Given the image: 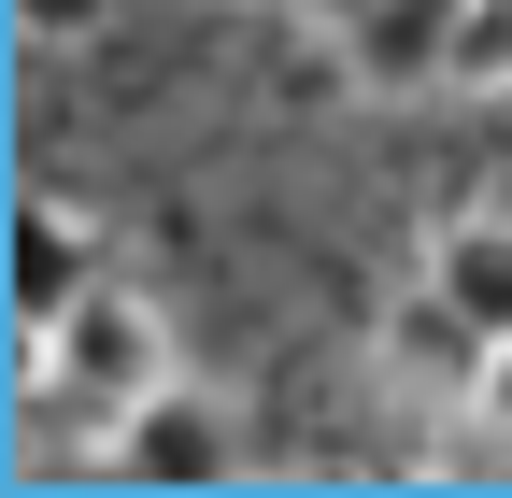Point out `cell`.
Masks as SVG:
<instances>
[{
    "instance_id": "277c9868",
    "label": "cell",
    "mask_w": 512,
    "mask_h": 498,
    "mask_svg": "<svg viewBox=\"0 0 512 498\" xmlns=\"http://www.w3.org/2000/svg\"><path fill=\"white\" fill-rule=\"evenodd\" d=\"M370 370H384V385H399V399H441V413H470V370H484V328L456 314V299H441L427 271L399 285V299H384V314H370Z\"/></svg>"
},
{
    "instance_id": "8992f818",
    "label": "cell",
    "mask_w": 512,
    "mask_h": 498,
    "mask_svg": "<svg viewBox=\"0 0 512 498\" xmlns=\"http://www.w3.org/2000/svg\"><path fill=\"white\" fill-rule=\"evenodd\" d=\"M456 314L484 328V342H512V214H441L427 228V257H413Z\"/></svg>"
},
{
    "instance_id": "5b68a950",
    "label": "cell",
    "mask_w": 512,
    "mask_h": 498,
    "mask_svg": "<svg viewBox=\"0 0 512 498\" xmlns=\"http://www.w3.org/2000/svg\"><path fill=\"white\" fill-rule=\"evenodd\" d=\"M328 57H342L356 100H441L456 86V0H370Z\"/></svg>"
},
{
    "instance_id": "30bf717a",
    "label": "cell",
    "mask_w": 512,
    "mask_h": 498,
    "mask_svg": "<svg viewBox=\"0 0 512 498\" xmlns=\"http://www.w3.org/2000/svg\"><path fill=\"white\" fill-rule=\"evenodd\" d=\"M271 15H285V29H313V43H342V29L370 15V0H271Z\"/></svg>"
},
{
    "instance_id": "9c48e42d",
    "label": "cell",
    "mask_w": 512,
    "mask_h": 498,
    "mask_svg": "<svg viewBox=\"0 0 512 498\" xmlns=\"http://www.w3.org/2000/svg\"><path fill=\"white\" fill-rule=\"evenodd\" d=\"M0 15H15V29H29V43H86V29H100V15H114V0H0Z\"/></svg>"
},
{
    "instance_id": "ba28073f",
    "label": "cell",
    "mask_w": 512,
    "mask_h": 498,
    "mask_svg": "<svg viewBox=\"0 0 512 498\" xmlns=\"http://www.w3.org/2000/svg\"><path fill=\"white\" fill-rule=\"evenodd\" d=\"M470 442L512 456V342H484V370H470Z\"/></svg>"
},
{
    "instance_id": "6da1fadb",
    "label": "cell",
    "mask_w": 512,
    "mask_h": 498,
    "mask_svg": "<svg viewBox=\"0 0 512 498\" xmlns=\"http://www.w3.org/2000/svg\"><path fill=\"white\" fill-rule=\"evenodd\" d=\"M15 356H29V399H72L86 427H100V413H128L157 370H185V356H171V314H157V285H128V271H100L72 314L15 328Z\"/></svg>"
},
{
    "instance_id": "52a82bcc",
    "label": "cell",
    "mask_w": 512,
    "mask_h": 498,
    "mask_svg": "<svg viewBox=\"0 0 512 498\" xmlns=\"http://www.w3.org/2000/svg\"><path fill=\"white\" fill-rule=\"evenodd\" d=\"M441 100H512V0H456V86Z\"/></svg>"
},
{
    "instance_id": "3957f363",
    "label": "cell",
    "mask_w": 512,
    "mask_h": 498,
    "mask_svg": "<svg viewBox=\"0 0 512 498\" xmlns=\"http://www.w3.org/2000/svg\"><path fill=\"white\" fill-rule=\"evenodd\" d=\"M114 271V228L86 214V200H57V185H29L15 200V242H0V285H15V328H43V314H72V299Z\"/></svg>"
},
{
    "instance_id": "7a4b0ae2",
    "label": "cell",
    "mask_w": 512,
    "mask_h": 498,
    "mask_svg": "<svg viewBox=\"0 0 512 498\" xmlns=\"http://www.w3.org/2000/svg\"><path fill=\"white\" fill-rule=\"evenodd\" d=\"M242 399L200 370H157L128 413H100V484H242Z\"/></svg>"
}]
</instances>
